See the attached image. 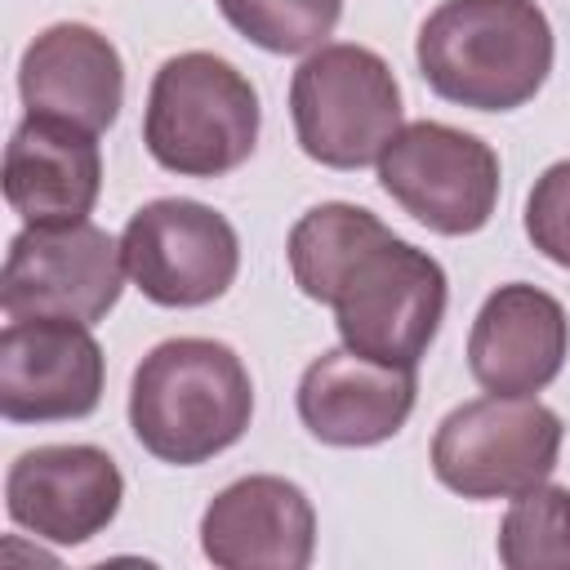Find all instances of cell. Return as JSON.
I'll return each mask as SVG.
<instances>
[{"instance_id":"1","label":"cell","mask_w":570,"mask_h":570,"mask_svg":"<svg viewBox=\"0 0 570 570\" xmlns=\"http://www.w3.org/2000/svg\"><path fill=\"white\" fill-rule=\"evenodd\" d=\"M285 258L294 285L334 307L343 347L405 370L428 356L450 303L445 267L379 214L352 200L312 205L289 227Z\"/></svg>"},{"instance_id":"2","label":"cell","mask_w":570,"mask_h":570,"mask_svg":"<svg viewBox=\"0 0 570 570\" xmlns=\"http://www.w3.org/2000/svg\"><path fill=\"white\" fill-rule=\"evenodd\" d=\"M552 22L534 0H441L414 40L428 89L472 111L525 107L552 71Z\"/></svg>"},{"instance_id":"3","label":"cell","mask_w":570,"mask_h":570,"mask_svg":"<svg viewBox=\"0 0 570 570\" xmlns=\"http://www.w3.org/2000/svg\"><path fill=\"white\" fill-rule=\"evenodd\" d=\"M254 419V383L236 347L218 338L156 343L129 383V428L138 445L174 468L232 450Z\"/></svg>"},{"instance_id":"4","label":"cell","mask_w":570,"mask_h":570,"mask_svg":"<svg viewBox=\"0 0 570 570\" xmlns=\"http://www.w3.org/2000/svg\"><path fill=\"white\" fill-rule=\"evenodd\" d=\"M258 89L249 76L205 49L160 62L147 89L142 142L147 156L178 178H223L258 147Z\"/></svg>"},{"instance_id":"5","label":"cell","mask_w":570,"mask_h":570,"mask_svg":"<svg viewBox=\"0 0 570 570\" xmlns=\"http://www.w3.org/2000/svg\"><path fill=\"white\" fill-rule=\"evenodd\" d=\"M289 120L307 160L361 169L383 156L401 120V85L383 53L365 45H321L289 80Z\"/></svg>"},{"instance_id":"6","label":"cell","mask_w":570,"mask_h":570,"mask_svg":"<svg viewBox=\"0 0 570 570\" xmlns=\"http://www.w3.org/2000/svg\"><path fill=\"white\" fill-rule=\"evenodd\" d=\"M561 419L534 396H476L454 405L432 436V472L463 499H517L543 485L561 454Z\"/></svg>"},{"instance_id":"7","label":"cell","mask_w":570,"mask_h":570,"mask_svg":"<svg viewBox=\"0 0 570 570\" xmlns=\"http://www.w3.org/2000/svg\"><path fill=\"white\" fill-rule=\"evenodd\" d=\"M383 191L436 236H472L494 218L503 169L499 151L445 120H410L383 147Z\"/></svg>"},{"instance_id":"8","label":"cell","mask_w":570,"mask_h":570,"mask_svg":"<svg viewBox=\"0 0 570 570\" xmlns=\"http://www.w3.org/2000/svg\"><path fill=\"white\" fill-rule=\"evenodd\" d=\"M125 276L120 240L89 218L62 227H22L4 254L0 307L9 321L67 316L98 325L120 303Z\"/></svg>"},{"instance_id":"9","label":"cell","mask_w":570,"mask_h":570,"mask_svg":"<svg viewBox=\"0 0 570 570\" xmlns=\"http://www.w3.org/2000/svg\"><path fill=\"white\" fill-rule=\"evenodd\" d=\"M125 272L156 307H205L240 272L236 227L205 200L160 196L129 214L120 232Z\"/></svg>"},{"instance_id":"10","label":"cell","mask_w":570,"mask_h":570,"mask_svg":"<svg viewBox=\"0 0 570 570\" xmlns=\"http://www.w3.org/2000/svg\"><path fill=\"white\" fill-rule=\"evenodd\" d=\"M107 361L89 325L67 316L9 321L0 334V414L9 423H67L98 410Z\"/></svg>"},{"instance_id":"11","label":"cell","mask_w":570,"mask_h":570,"mask_svg":"<svg viewBox=\"0 0 570 570\" xmlns=\"http://www.w3.org/2000/svg\"><path fill=\"white\" fill-rule=\"evenodd\" d=\"M125 499L116 459L98 445H36L9 463L4 512L45 543L76 548L102 534Z\"/></svg>"},{"instance_id":"12","label":"cell","mask_w":570,"mask_h":570,"mask_svg":"<svg viewBox=\"0 0 570 570\" xmlns=\"http://www.w3.org/2000/svg\"><path fill=\"white\" fill-rule=\"evenodd\" d=\"M200 552L218 570H307L316 552V508L303 485L285 476H240L200 512Z\"/></svg>"},{"instance_id":"13","label":"cell","mask_w":570,"mask_h":570,"mask_svg":"<svg viewBox=\"0 0 570 570\" xmlns=\"http://www.w3.org/2000/svg\"><path fill=\"white\" fill-rule=\"evenodd\" d=\"M419 379L405 365H383L352 347L321 352L298 379V419L321 445L365 450L392 441L414 414Z\"/></svg>"},{"instance_id":"14","label":"cell","mask_w":570,"mask_h":570,"mask_svg":"<svg viewBox=\"0 0 570 570\" xmlns=\"http://www.w3.org/2000/svg\"><path fill=\"white\" fill-rule=\"evenodd\" d=\"M570 356V316L561 298L530 281L499 285L472 330H468V370L485 392L534 396L543 392Z\"/></svg>"},{"instance_id":"15","label":"cell","mask_w":570,"mask_h":570,"mask_svg":"<svg viewBox=\"0 0 570 570\" xmlns=\"http://www.w3.org/2000/svg\"><path fill=\"white\" fill-rule=\"evenodd\" d=\"M18 94L31 116H53L102 134L125 107L120 49L89 22H53L22 49Z\"/></svg>"},{"instance_id":"16","label":"cell","mask_w":570,"mask_h":570,"mask_svg":"<svg viewBox=\"0 0 570 570\" xmlns=\"http://www.w3.org/2000/svg\"><path fill=\"white\" fill-rule=\"evenodd\" d=\"M102 191L98 134L53 120L22 116L4 147V200L27 227H62L94 214Z\"/></svg>"},{"instance_id":"17","label":"cell","mask_w":570,"mask_h":570,"mask_svg":"<svg viewBox=\"0 0 570 570\" xmlns=\"http://www.w3.org/2000/svg\"><path fill=\"white\" fill-rule=\"evenodd\" d=\"M499 561L508 570H570V490L534 485L499 521Z\"/></svg>"},{"instance_id":"18","label":"cell","mask_w":570,"mask_h":570,"mask_svg":"<svg viewBox=\"0 0 570 570\" xmlns=\"http://www.w3.org/2000/svg\"><path fill=\"white\" fill-rule=\"evenodd\" d=\"M218 13L267 53H312L334 36L343 0H218Z\"/></svg>"},{"instance_id":"19","label":"cell","mask_w":570,"mask_h":570,"mask_svg":"<svg viewBox=\"0 0 570 570\" xmlns=\"http://www.w3.org/2000/svg\"><path fill=\"white\" fill-rule=\"evenodd\" d=\"M525 236L530 245L570 272V160L548 165L525 196Z\"/></svg>"}]
</instances>
